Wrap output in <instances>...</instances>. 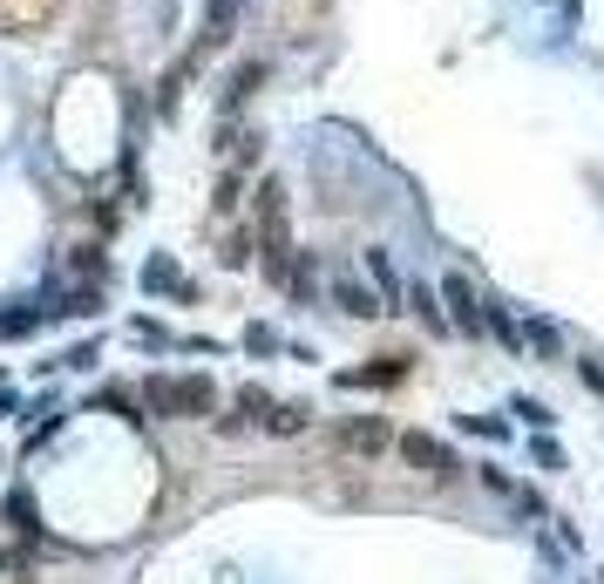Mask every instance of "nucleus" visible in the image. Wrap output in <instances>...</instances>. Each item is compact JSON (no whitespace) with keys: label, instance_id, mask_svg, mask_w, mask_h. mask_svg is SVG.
Instances as JSON below:
<instances>
[{"label":"nucleus","instance_id":"1","mask_svg":"<svg viewBox=\"0 0 604 584\" xmlns=\"http://www.w3.org/2000/svg\"><path fill=\"white\" fill-rule=\"evenodd\" d=\"M143 395H150L156 415H171V421H205L218 408V387L205 374H150Z\"/></svg>","mask_w":604,"mask_h":584},{"label":"nucleus","instance_id":"2","mask_svg":"<svg viewBox=\"0 0 604 584\" xmlns=\"http://www.w3.org/2000/svg\"><path fill=\"white\" fill-rule=\"evenodd\" d=\"M387 442H394V436H387L381 415H353V421L333 428V449H340V455H360V462H367V455H387Z\"/></svg>","mask_w":604,"mask_h":584},{"label":"nucleus","instance_id":"3","mask_svg":"<svg viewBox=\"0 0 604 584\" xmlns=\"http://www.w3.org/2000/svg\"><path fill=\"white\" fill-rule=\"evenodd\" d=\"M394 455L408 462V470H421V476H455V455L441 449L435 436H421V428H408V436H394Z\"/></svg>","mask_w":604,"mask_h":584},{"label":"nucleus","instance_id":"4","mask_svg":"<svg viewBox=\"0 0 604 584\" xmlns=\"http://www.w3.org/2000/svg\"><path fill=\"white\" fill-rule=\"evenodd\" d=\"M441 299H449V320H455L462 333H482V299H475V286L462 279V272L441 279Z\"/></svg>","mask_w":604,"mask_h":584},{"label":"nucleus","instance_id":"5","mask_svg":"<svg viewBox=\"0 0 604 584\" xmlns=\"http://www.w3.org/2000/svg\"><path fill=\"white\" fill-rule=\"evenodd\" d=\"M333 299H340V313H353V320H374V313H387V306H381V293H374V286H360L353 272H333Z\"/></svg>","mask_w":604,"mask_h":584},{"label":"nucleus","instance_id":"6","mask_svg":"<svg viewBox=\"0 0 604 584\" xmlns=\"http://www.w3.org/2000/svg\"><path fill=\"white\" fill-rule=\"evenodd\" d=\"M367 279H374L381 306L394 313V299H400V272H394V258H387V252H367Z\"/></svg>","mask_w":604,"mask_h":584},{"label":"nucleus","instance_id":"7","mask_svg":"<svg viewBox=\"0 0 604 584\" xmlns=\"http://www.w3.org/2000/svg\"><path fill=\"white\" fill-rule=\"evenodd\" d=\"M523 346H530L537 361H557V354H563V333H557L550 320H523Z\"/></svg>","mask_w":604,"mask_h":584},{"label":"nucleus","instance_id":"8","mask_svg":"<svg viewBox=\"0 0 604 584\" xmlns=\"http://www.w3.org/2000/svg\"><path fill=\"white\" fill-rule=\"evenodd\" d=\"M306 408L299 401H272V415H265V436H306Z\"/></svg>","mask_w":604,"mask_h":584},{"label":"nucleus","instance_id":"9","mask_svg":"<svg viewBox=\"0 0 604 584\" xmlns=\"http://www.w3.org/2000/svg\"><path fill=\"white\" fill-rule=\"evenodd\" d=\"M143 286H150V293H184V272H177L171 258H150V272H143Z\"/></svg>","mask_w":604,"mask_h":584},{"label":"nucleus","instance_id":"10","mask_svg":"<svg viewBox=\"0 0 604 584\" xmlns=\"http://www.w3.org/2000/svg\"><path fill=\"white\" fill-rule=\"evenodd\" d=\"M408 306H415L428 327H441V293H435V286H408Z\"/></svg>","mask_w":604,"mask_h":584},{"label":"nucleus","instance_id":"11","mask_svg":"<svg viewBox=\"0 0 604 584\" xmlns=\"http://www.w3.org/2000/svg\"><path fill=\"white\" fill-rule=\"evenodd\" d=\"M238 408H245V415L265 428V415H272V395H265V387H245V395H238Z\"/></svg>","mask_w":604,"mask_h":584},{"label":"nucleus","instance_id":"12","mask_svg":"<svg viewBox=\"0 0 604 584\" xmlns=\"http://www.w3.org/2000/svg\"><path fill=\"white\" fill-rule=\"evenodd\" d=\"M259 75H265L259 62H252V68H238V75H231V89H224V102H245V96H252V82H259Z\"/></svg>","mask_w":604,"mask_h":584},{"label":"nucleus","instance_id":"13","mask_svg":"<svg viewBox=\"0 0 604 584\" xmlns=\"http://www.w3.org/2000/svg\"><path fill=\"white\" fill-rule=\"evenodd\" d=\"M102 408H109V415H123V421H143V415L130 408V395H123V387H102Z\"/></svg>","mask_w":604,"mask_h":584},{"label":"nucleus","instance_id":"14","mask_svg":"<svg viewBox=\"0 0 604 584\" xmlns=\"http://www.w3.org/2000/svg\"><path fill=\"white\" fill-rule=\"evenodd\" d=\"M578 374H584L591 395H604V361H597V354H591V361H578Z\"/></svg>","mask_w":604,"mask_h":584},{"label":"nucleus","instance_id":"15","mask_svg":"<svg viewBox=\"0 0 604 584\" xmlns=\"http://www.w3.org/2000/svg\"><path fill=\"white\" fill-rule=\"evenodd\" d=\"M75 272H83V279H102V258H96V245H83V252H75Z\"/></svg>","mask_w":604,"mask_h":584}]
</instances>
